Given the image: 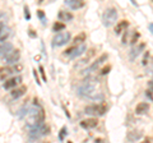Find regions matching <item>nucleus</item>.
<instances>
[{
	"instance_id": "obj_1",
	"label": "nucleus",
	"mask_w": 153,
	"mask_h": 143,
	"mask_svg": "<svg viewBox=\"0 0 153 143\" xmlns=\"http://www.w3.org/2000/svg\"><path fill=\"white\" fill-rule=\"evenodd\" d=\"M96 86H97V82H93V80H85L83 84H80L76 92H78V96L80 97H84V98H88V100H92V101H101L103 100V95L100 93L96 91Z\"/></svg>"
},
{
	"instance_id": "obj_2",
	"label": "nucleus",
	"mask_w": 153,
	"mask_h": 143,
	"mask_svg": "<svg viewBox=\"0 0 153 143\" xmlns=\"http://www.w3.org/2000/svg\"><path fill=\"white\" fill-rule=\"evenodd\" d=\"M26 121H27L28 128H33V127L40 125V124H42L45 121V110L40 106V105L36 104L35 106H32L27 110Z\"/></svg>"
},
{
	"instance_id": "obj_3",
	"label": "nucleus",
	"mask_w": 153,
	"mask_h": 143,
	"mask_svg": "<svg viewBox=\"0 0 153 143\" xmlns=\"http://www.w3.org/2000/svg\"><path fill=\"white\" fill-rule=\"evenodd\" d=\"M49 132H50V128L47 127V124L42 123L37 127L30 128V130H28V138H30V141H37L40 138L47 136Z\"/></svg>"
},
{
	"instance_id": "obj_4",
	"label": "nucleus",
	"mask_w": 153,
	"mask_h": 143,
	"mask_svg": "<svg viewBox=\"0 0 153 143\" xmlns=\"http://www.w3.org/2000/svg\"><path fill=\"white\" fill-rule=\"evenodd\" d=\"M117 21V10L116 8H107L102 14V23L105 27H111Z\"/></svg>"
},
{
	"instance_id": "obj_5",
	"label": "nucleus",
	"mask_w": 153,
	"mask_h": 143,
	"mask_svg": "<svg viewBox=\"0 0 153 143\" xmlns=\"http://www.w3.org/2000/svg\"><path fill=\"white\" fill-rule=\"evenodd\" d=\"M107 111V106L105 104H94V105H89L85 106L84 112L88 115H93V116H102L105 115Z\"/></svg>"
},
{
	"instance_id": "obj_6",
	"label": "nucleus",
	"mask_w": 153,
	"mask_h": 143,
	"mask_svg": "<svg viewBox=\"0 0 153 143\" xmlns=\"http://www.w3.org/2000/svg\"><path fill=\"white\" fill-rule=\"evenodd\" d=\"M23 69V65L22 64H14L13 66H1L0 68V79H7L9 75H12L13 73H18Z\"/></svg>"
},
{
	"instance_id": "obj_7",
	"label": "nucleus",
	"mask_w": 153,
	"mask_h": 143,
	"mask_svg": "<svg viewBox=\"0 0 153 143\" xmlns=\"http://www.w3.org/2000/svg\"><path fill=\"white\" fill-rule=\"evenodd\" d=\"M70 39H71L70 32H59L57 35L54 36V39H52V46L54 47L63 46L65 44H68Z\"/></svg>"
},
{
	"instance_id": "obj_8",
	"label": "nucleus",
	"mask_w": 153,
	"mask_h": 143,
	"mask_svg": "<svg viewBox=\"0 0 153 143\" xmlns=\"http://www.w3.org/2000/svg\"><path fill=\"white\" fill-rule=\"evenodd\" d=\"M107 59H108V54H102L97 60H94L93 63L88 66V68H85L83 70V73L84 74H89V73H92V72H96V70L100 68V66H101L105 63V61H107Z\"/></svg>"
},
{
	"instance_id": "obj_9",
	"label": "nucleus",
	"mask_w": 153,
	"mask_h": 143,
	"mask_svg": "<svg viewBox=\"0 0 153 143\" xmlns=\"http://www.w3.org/2000/svg\"><path fill=\"white\" fill-rule=\"evenodd\" d=\"M21 83H22V77H21V75H16V77H13L10 79H7L5 83L3 84V87L5 89H13V88H16L17 86H19Z\"/></svg>"
},
{
	"instance_id": "obj_10",
	"label": "nucleus",
	"mask_w": 153,
	"mask_h": 143,
	"mask_svg": "<svg viewBox=\"0 0 153 143\" xmlns=\"http://www.w3.org/2000/svg\"><path fill=\"white\" fill-rule=\"evenodd\" d=\"M144 49H146V44H143V42H142V44H139L138 46H134L133 49L130 50V52H129V59H130L131 61H134L138 58V56L142 54V51Z\"/></svg>"
},
{
	"instance_id": "obj_11",
	"label": "nucleus",
	"mask_w": 153,
	"mask_h": 143,
	"mask_svg": "<svg viewBox=\"0 0 153 143\" xmlns=\"http://www.w3.org/2000/svg\"><path fill=\"white\" fill-rule=\"evenodd\" d=\"M80 127L83 128V129H93V128H96L98 125V120L96 118H88V119H85V120H82L79 124Z\"/></svg>"
},
{
	"instance_id": "obj_12",
	"label": "nucleus",
	"mask_w": 153,
	"mask_h": 143,
	"mask_svg": "<svg viewBox=\"0 0 153 143\" xmlns=\"http://www.w3.org/2000/svg\"><path fill=\"white\" fill-rule=\"evenodd\" d=\"M19 58H21V52H19V50H12L9 54L7 55V58H5V61L8 64H17L18 63V60Z\"/></svg>"
},
{
	"instance_id": "obj_13",
	"label": "nucleus",
	"mask_w": 153,
	"mask_h": 143,
	"mask_svg": "<svg viewBox=\"0 0 153 143\" xmlns=\"http://www.w3.org/2000/svg\"><path fill=\"white\" fill-rule=\"evenodd\" d=\"M142 137H143L142 130L134 129V130H131V132H129V133H128L126 141H128V142H130V143H134V142H138V141H139Z\"/></svg>"
},
{
	"instance_id": "obj_14",
	"label": "nucleus",
	"mask_w": 153,
	"mask_h": 143,
	"mask_svg": "<svg viewBox=\"0 0 153 143\" xmlns=\"http://www.w3.org/2000/svg\"><path fill=\"white\" fill-rule=\"evenodd\" d=\"M13 50V45L10 42H3L0 45V59H5L7 55Z\"/></svg>"
},
{
	"instance_id": "obj_15",
	"label": "nucleus",
	"mask_w": 153,
	"mask_h": 143,
	"mask_svg": "<svg viewBox=\"0 0 153 143\" xmlns=\"http://www.w3.org/2000/svg\"><path fill=\"white\" fill-rule=\"evenodd\" d=\"M65 4L68 5L70 9H73V10H76V9H80L84 7V1L83 0H66Z\"/></svg>"
},
{
	"instance_id": "obj_16",
	"label": "nucleus",
	"mask_w": 153,
	"mask_h": 143,
	"mask_svg": "<svg viewBox=\"0 0 153 143\" xmlns=\"http://www.w3.org/2000/svg\"><path fill=\"white\" fill-rule=\"evenodd\" d=\"M26 92H27L26 86H19L18 88H14L10 92V96H12V98H19V97H22Z\"/></svg>"
},
{
	"instance_id": "obj_17",
	"label": "nucleus",
	"mask_w": 153,
	"mask_h": 143,
	"mask_svg": "<svg viewBox=\"0 0 153 143\" xmlns=\"http://www.w3.org/2000/svg\"><path fill=\"white\" fill-rule=\"evenodd\" d=\"M128 27H129V22L125 21V19H123V21L119 22L116 26H115V33H116V35H121L124 31L128 30Z\"/></svg>"
},
{
	"instance_id": "obj_18",
	"label": "nucleus",
	"mask_w": 153,
	"mask_h": 143,
	"mask_svg": "<svg viewBox=\"0 0 153 143\" xmlns=\"http://www.w3.org/2000/svg\"><path fill=\"white\" fill-rule=\"evenodd\" d=\"M148 110H149V105L147 102H140V104H138V106L135 107V114L137 115H144Z\"/></svg>"
},
{
	"instance_id": "obj_19",
	"label": "nucleus",
	"mask_w": 153,
	"mask_h": 143,
	"mask_svg": "<svg viewBox=\"0 0 153 143\" xmlns=\"http://www.w3.org/2000/svg\"><path fill=\"white\" fill-rule=\"evenodd\" d=\"M57 18H59L60 22H69L73 19V14L69 13V12H64V10H60L59 14H57Z\"/></svg>"
},
{
	"instance_id": "obj_20",
	"label": "nucleus",
	"mask_w": 153,
	"mask_h": 143,
	"mask_svg": "<svg viewBox=\"0 0 153 143\" xmlns=\"http://www.w3.org/2000/svg\"><path fill=\"white\" fill-rule=\"evenodd\" d=\"M94 55V49H91L89 51H88V54H87V56L85 58H83L82 60H79L78 63H76V65H75V68H79V66H83V65H85L88 63V61L91 60V58Z\"/></svg>"
},
{
	"instance_id": "obj_21",
	"label": "nucleus",
	"mask_w": 153,
	"mask_h": 143,
	"mask_svg": "<svg viewBox=\"0 0 153 143\" xmlns=\"http://www.w3.org/2000/svg\"><path fill=\"white\" fill-rule=\"evenodd\" d=\"M85 51H87V47H85L84 44H83V45H79V46H75V50H74L73 54H71L70 59H75L76 56H80L82 54H84Z\"/></svg>"
},
{
	"instance_id": "obj_22",
	"label": "nucleus",
	"mask_w": 153,
	"mask_h": 143,
	"mask_svg": "<svg viewBox=\"0 0 153 143\" xmlns=\"http://www.w3.org/2000/svg\"><path fill=\"white\" fill-rule=\"evenodd\" d=\"M9 35H10V30L5 26H0V42H4L5 41Z\"/></svg>"
},
{
	"instance_id": "obj_23",
	"label": "nucleus",
	"mask_w": 153,
	"mask_h": 143,
	"mask_svg": "<svg viewBox=\"0 0 153 143\" xmlns=\"http://www.w3.org/2000/svg\"><path fill=\"white\" fill-rule=\"evenodd\" d=\"M85 39H87V35L85 32H80L79 35H76L74 37V46H79V45H83Z\"/></svg>"
},
{
	"instance_id": "obj_24",
	"label": "nucleus",
	"mask_w": 153,
	"mask_h": 143,
	"mask_svg": "<svg viewBox=\"0 0 153 143\" xmlns=\"http://www.w3.org/2000/svg\"><path fill=\"white\" fill-rule=\"evenodd\" d=\"M64 28H65L64 23L56 22V23H54V26H52V31H54V32H60V31H63Z\"/></svg>"
},
{
	"instance_id": "obj_25",
	"label": "nucleus",
	"mask_w": 153,
	"mask_h": 143,
	"mask_svg": "<svg viewBox=\"0 0 153 143\" xmlns=\"http://www.w3.org/2000/svg\"><path fill=\"white\" fill-rule=\"evenodd\" d=\"M140 39V33L139 32H137V31H134L133 32V37H131V40H130V45H135L137 42H138V40Z\"/></svg>"
},
{
	"instance_id": "obj_26",
	"label": "nucleus",
	"mask_w": 153,
	"mask_h": 143,
	"mask_svg": "<svg viewBox=\"0 0 153 143\" xmlns=\"http://www.w3.org/2000/svg\"><path fill=\"white\" fill-rule=\"evenodd\" d=\"M66 133H68V129H66V127H63V128L60 129V132H59V139H60V141H64Z\"/></svg>"
},
{
	"instance_id": "obj_27",
	"label": "nucleus",
	"mask_w": 153,
	"mask_h": 143,
	"mask_svg": "<svg viewBox=\"0 0 153 143\" xmlns=\"http://www.w3.org/2000/svg\"><path fill=\"white\" fill-rule=\"evenodd\" d=\"M149 58H151V55H149V51H146V54H144V56H143V60H142V65H144V66H147V64H148V61H149Z\"/></svg>"
},
{
	"instance_id": "obj_28",
	"label": "nucleus",
	"mask_w": 153,
	"mask_h": 143,
	"mask_svg": "<svg viewBox=\"0 0 153 143\" xmlns=\"http://www.w3.org/2000/svg\"><path fill=\"white\" fill-rule=\"evenodd\" d=\"M110 70H111V66H110V65H106V66H103V68L100 70V74H101V75H106Z\"/></svg>"
},
{
	"instance_id": "obj_29",
	"label": "nucleus",
	"mask_w": 153,
	"mask_h": 143,
	"mask_svg": "<svg viewBox=\"0 0 153 143\" xmlns=\"http://www.w3.org/2000/svg\"><path fill=\"white\" fill-rule=\"evenodd\" d=\"M40 74H41V78L44 82H47V78H46V74H45V69L44 66H40Z\"/></svg>"
},
{
	"instance_id": "obj_30",
	"label": "nucleus",
	"mask_w": 153,
	"mask_h": 143,
	"mask_svg": "<svg viewBox=\"0 0 153 143\" xmlns=\"http://www.w3.org/2000/svg\"><path fill=\"white\" fill-rule=\"evenodd\" d=\"M37 16H38V18H40V19L42 21V23H44V25H45V13L44 12H42V10H37Z\"/></svg>"
},
{
	"instance_id": "obj_31",
	"label": "nucleus",
	"mask_w": 153,
	"mask_h": 143,
	"mask_svg": "<svg viewBox=\"0 0 153 143\" xmlns=\"http://www.w3.org/2000/svg\"><path fill=\"white\" fill-rule=\"evenodd\" d=\"M25 17H26V19H27V21H30V19H31V14H30V8H28L27 5L25 7Z\"/></svg>"
},
{
	"instance_id": "obj_32",
	"label": "nucleus",
	"mask_w": 153,
	"mask_h": 143,
	"mask_svg": "<svg viewBox=\"0 0 153 143\" xmlns=\"http://www.w3.org/2000/svg\"><path fill=\"white\" fill-rule=\"evenodd\" d=\"M128 36H129V31H124V35H123V39H121L123 45H125V44H126V41H128Z\"/></svg>"
},
{
	"instance_id": "obj_33",
	"label": "nucleus",
	"mask_w": 153,
	"mask_h": 143,
	"mask_svg": "<svg viewBox=\"0 0 153 143\" xmlns=\"http://www.w3.org/2000/svg\"><path fill=\"white\" fill-rule=\"evenodd\" d=\"M146 96L149 98V100H153V92L149 91V89H147V91H146Z\"/></svg>"
},
{
	"instance_id": "obj_34",
	"label": "nucleus",
	"mask_w": 153,
	"mask_h": 143,
	"mask_svg": "<svg viewBox=\"0 0 153 143\" xmlns=\"http://www.w3.org/2000/svg\"><path fill=\"white\" fill-rule=\"evenodd\" d=\"M33 75H35V78H36V83L37 84H41L40 83V79H38V73L36 72V69H33Z\"/></svg>"
},
{
	"instance_id": "obj_35",
	"label": "nucleus",
	"mask_w": 153,
	"mask_h": 143,
	"mask_svg": "<svg viewBox=\"0 0 153 143\" xmlns=\"http://www.w3.org/2000/svg\"><path fill=\"white\" fill-rule=\"evenodd\" d=\"M28 35H30V37H32V39H36L37 37V33H35V31H32V30L28 31Z\"/></svg>"
},
{
	"instance_id": "obj_36",
	"label": "nucleus",
	"mask_w": 153,
	"mask_h": 143,
	"mask_svg": "<svg viewBox=\"0 0 153 143\" xmlns=\"http://www.w3.org/2000/svg\"><path fill=\"white\" fill-rule=\"evenodd\" d=\"M147 65H149V72H151V73H153V58H151V63H148Z\"/></svg>"
},
{
	"instance_id": "obj_37",
	"label": "nucleus",
	"mask_w": 153,
	"mask_h": 143,
	"mask_svg": "<svg viewBox=\"0 0 153 143\" xmlns=\"http://www.w3.org/2000/svg\"><path fill=\"white\" fill-rule=\"evenodd\" d=\"M148 89L153 92V80H149V82H148Z\"/></svg>"
},
{
	"instance_id": "obj_38",
	"label": "nucleus",
	"mask_w": 153,
	"mask_h": 143,
	"mask_svg": "<svg viewBox=\"0 0 153 143\" xmlns=\"http://www.w3.org/2000/svg\"><path fill=\"white\" fill-rule=\"evenodd\" d=\"M148 28H149V31L152 32V35H153V23H149V25H148Z\"/></svg>"
},
{
	"instance_id": "obj_39",
	"label": "nucleus",
	"mask_w": 153,
	"mask_h": 143,
	"mask_svg": "<svg viewBox=\"0 0 153 143\" xmlns=\"http://www.w3.org/2000/svg\"><path fill=\"white\" fill-rule=\"evenodd\" d=\"M142 143H151V139H148V138H147V139H144Z\"/></svg>"
},
{
	"instance_id": "obj_40",
	"label": "nucleus",
	"mask_w": 153,
	"mask_h": 143,
	"mask_svg": "<svg viewBox=\"0 0 153 143\" xmlns=\"http://www.w3.org/2000/svg\"><path fill=\"white\" fill-rule=\"evenodd\" d=\"M68 143H73V142H70V141H69V142H68Z\"/></svg>"
},
{
	"instance_id": "obj_41",
	"label": "nucleus",
	"mask_w": 153,
	"mask_h": 143,
	"mask_svg": "<svg viewBox=\"0 0 153 143\" xmlns=\"http://www.w3.org/2000/svg\"><path fill=\"white\" fill-rule=\"evenodd\" d=\"M46 143H47V142H46Z\"/></svg>"
}]
</instances>
